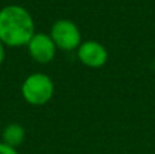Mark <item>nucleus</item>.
<instances>
[{
	"mask_svg": "<svg viewBox=\"0 0 155 154\" xmlns=\"http://www.w3.org/2000/svg\"><path fill=\"white\" fill-rule=\"evenodd\" d=\"M49 35L53 40L57 51L72 52L79 48L82 44V32L74 21L67 18L57 19L52 23Z\"/></svg>",
	"mask_w": 155,
	"mask_h": 154,
	"instance_id": "7ed1b4c3",
	"label": "nucleus"
},
{
	"mask_svg": "<svg viewBox=\"0 0 155 154\" xmlns=\"http://www.w3.org/2000/svg\"><path fill=\"white\" fill-rule=\"evenodd\" d=\"M35 34V22L27 8L8 4L0 8V41L7 48L26 46Z\"/></svg>",
	"mask_w": 155,
	"mask_h": 154,
	"instance_id": "f257e3e1",
	"label": "nucleus"
},
{
	"mask_svg": "<svg viewBox=\"0 0 155 154\" xmlns=\"http://www.w3.org/2000/svg\"><path fill=\"white\" fill-rule=\"evenodd\" d=\"M26 139V128L19 123H8L2 131V142L18 149Z\"/></svg>",
	"mask_w": 155,
	"mask_h": 154,
	"instance_id": "423d86ee",
	"label": "nucleus"
},
{
	"mask_svg": "<svg viewBox=\"0 0 155 154\" xmlns=\"http://www.w3.org/2000/svg\"><path fill=\"white\" fill-rule=\"evenodd\" d=\"M76 57L84 67L91 70L102 68L109 60V51L97 40H84L76 49Z\"/></svg>",
	"mask_w": 155,
	"mask_h": 154,
	"instance_id": "20e7f679",
	"label": "nucleus"
},
{
	"mask_svg": "<svg viewBox=\"0 0 155 154\" xmlns=\"http://www.w3.org/2000/svg\"><path fill=\"white\" fill-rule=\"evenodd\" d=\"M56 86L54 82L45 72H31L23 79L21 85V94L25 102L31 106H42L51 102Z\"/></svg>",
	"mask_w": 155,
	"mask_h": 154,
	"instance_id": "f03ea898",
	"label": "nucleus"
},
{
	"mask_svg": "<svg viewBox=\"0 0 155 154\" xmlns=\"http://www.w3.org/2000/svg\"><path fill=\"white\" fill-rule=\"evenodd\" d=\"M5 56H7V46H5L4 44L0 41V67H2L3 63H4Z\"/></svg>",
	"mask_w": 155,
	"mask_h": 154,
	"instance_id": "6e6552de",
	"label": "nucleus"
},
{
	"mask_svg": "<svg viewBox=\"0 0 155 154\" xmlns=\"http://www.w3.org/2000/svg\"><path fill=\"white\" fill-rule=\"evenodd\" d=\"M0 154H19V153H18V149L8 146L4 142L0 141Z\"/></svg>",
	"mask_w": 155,
	"mask_h": 154,
	"instance_id": "0eeeda50",
	"label": "nucleus"
},
{
	"mask_svg": "<svg viewBox=\"0 0 155 154\" xmlns=\"http://www.w3.org/2000/svg\"><path fill=\"white\" fill-rule=\"evenodd\" d=\"M26 49L30 59L37 64H49L54 60L57 53V48L49 33L46 34L42 32H35L27 42Z\"/></svg>",
	"mask_w": 155,
	"mask_h": 154,
	"instance_id": "39448f33",
	"label": "nucleus"
}]
</instances>
